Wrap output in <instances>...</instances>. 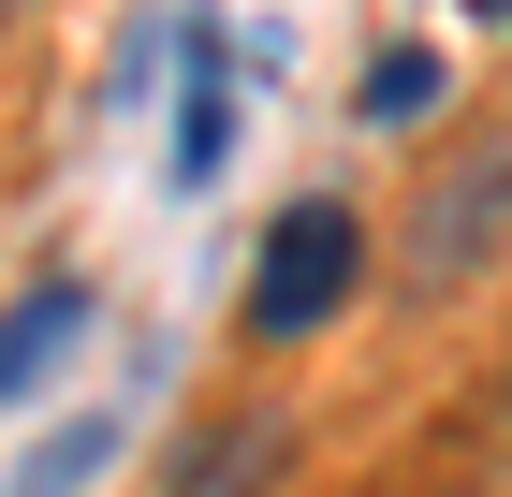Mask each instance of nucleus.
<instances>
[{"mask_svg":"<svg viewBox=\"0 0 512 497\" xmlns=\"http://www.w3.org/2000/svg\"><path fill=\"white\" fill-rule=\"evenodd\" d=\"M498 249H512V132H483V147L425 191V220H410V278L454 293V278H483Z\"/></svg>","mask_w":512,"mask_h":497,"instance_id":"1","label":"nucleus"},{"mask_svg":"<svg viewBox=\"0 0 512 497\" xmlns=\"http://www.w3.org/2000/svg\"><path fill=\"white\" fill-rule=\"evenodd\" d=\"M352 205H293V220L264 234V278H249V322L264 337H308V322H337V293H352Z\"/></svg>","mask_w":512,"mask_h":497,"instance_id":"2","label":"nucleus"},{"mask_svg":"<svg viewBox=\"0 0 512 497\" xmlns=\"http://www.w3.org/2000/svg\"><path fill=\"white\" fill-rule=\"evenodd\" d=\"M74 351H88V293H59V278H44L30 307H0V410H15L44 366H74Z\"/></svg>","mask_w":512,"mask_h":497,"instance_id":"3","label":"nucleus"},{"mask_svg":"<svg viewBox=\"0 0 512 497\" xmlns=\"http://www.w3.org/2000/svg\"><path fill=\"white\" fill-rule=\"evenodd\" d=\"M264 483H278V439H264V424H235L220 454H191V483H176V497H264Z\"/></svg>","mask_w":512,"mask_h":497,"instance_id":"4","label":"nucleus"},{"mask_svg":"<svg viewBox=\"0 0 512 497\" xmlns=\"http://www.w3.org/2000/svg\"><path fill=\"white\" fill-rule=\"evenodd\" d=\"M425 103H439V59H425V44H395L381 74H366V117H425Z\"/></svg>","mask_w":512,"mask_h":497,"instance_id":"5","label":"nucleus"},{"mask_svg":"<svg viewBox=\"0 0 512 497\" xmlns=\"http://www.w3.org/2000/svg\"><path fill=\"white\" fill-rule=\"evenodd\" d=\"M469 15H512V0H469Z\"/></svg>","mask_w":512,"mask_h":497,"instance_id":"6","label":"nucleus"}]
</instances>
